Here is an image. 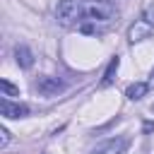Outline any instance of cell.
I'll return each instance as SVG.
<instances>
[{
  "mask_svg": "<svg viewBox=\"0 0 154 154\" xmlns=\"http://www.w3.org/2000/svg\"><path fill=\"white\" fill-rule=\"evenodd\" d=\"M118 17L116 5L108 0H60L55 5V19L65 29H77L89 36L103 34Z\"/></svg>",
  "mask_w": 154,
  "mask_h": 154,
  "instance_id": "obj_1",
  "label": "cell"
},
{
  "mask_svg": "<svg viewBox=\"0 0 154 154\" xmlns=\"http://www.w3.org/2000/svg\"><path fill=\"white\" fill-rule=\"evenodd\" d=\"M154 31V7H147L142 12L140 19H135V24L128 29V41L130 43H140L144 38H149Z\"/></svg>",
  "mask_w": 154,
  "mask_h": 154,
  "instance_id": "obj_2",
  "label": "cell"
},
{
  "mask_svg": "<svg viewBox=\"0 0 154 154\" xmlns=\"http://www.w3.org/2000/svg\"><path fill=\"white\" fill-rule=\"evenodd\" d=\"M0 116H2V118H26V116H29V106L14 103V101H10L7 96H2V99H0Z\"/></svg>",
  "mask_w": 154,
  "mask_h": 154,
  "instance_id": "obj_3",
  "label": "cell"
},
{
  "mask_svg": "<svg viewBox=\"0 0 154 154\" xmlns=\"http://www.w3.org/2000/svg\"><path fill=\"white\" fill-rule=\"evenodd\" d=\"M128 149V140L125 137H113V140H106L101 142L96 149H91L89 154H125Z\"/></svg>",
  "mask_w": 154,
  "mask_h": 154,
  "instance_id": "obj_4",
  "label": "cell"
},
{
  "mask_svg": "<svg viewBox=\"0 0 154 154\" xmlns=\"http://www.w3.org/2000/svg\"><path fill=\"white\" fill-rule=\"evenodd\" d=\"M36 89H38L43 96H55L58 91L65 89V84H63L58 77H41V79L36 82Z\"/></svg>",
  "mask_w": 154,
  "mask_h": 154,
  "instance_id": "obj_5",
  "label": "cell"
},
{
  "mask_svg": "<svg viewBox=\"0 0 154 154\" xmlns=\"http://www.w3.org/2000/svg\"><path fill=\"white\" fill-rule=\"evenodd\" d=\"M118 67H120V58H118V55H113V58H111V63H108V67H106V72H103L101 87H108V84H113V82H116Z\"/></svg>",
  "mask_w": 154,
  "mask_h": 154,
  "instance_id": "obj_6",
  "label": "cell"
},
{
  "mask_svg": "<svg viewBox=\"0 0 154 154\" xmlns=\"http://www.w3.org/2000/svg\"><path fill=\"white\" fill-rule=\"evenodd\" d=\"M14 55H17V63H19V67L29 70V67L34 65V53H31L26 46H17V48H14Z\"/></svg>",
  "mask_w": 154,
  "mask_h": 154,
  "instance_id": "obj_7",
  "label": "cell"
},
{
  "mask_svg": "<svg viewBox=\"0 0 154 154\" xmlns=\"http://www.w3.org/2000/svg\"><path fill=\"white\" fill-rule=\"evenodd\" d=\"M147 91H149V82H135V84H130V87H128L125 96H128L130 101H140Z\"/></svg>",
  "mask_w": 154,
  "mask_h": 154,
  "instance_id": "obj_8",
  "label": "cell"
},
{
  "mask_svg": "<svg viewBox=\"0 0 154 154\" xmlns=\"http://www.w3.org/2000/svg\"><path fill=\"white\" fill-rule=\"evenodd\" d=\"M0 89H2V96H17L19 94V89L14 84H10L7 79H0Z\"/></svg>",
  "mask_w": 154,
  "mask_h": 154,
  "instance_id": "obj_9",
  "label": "cell"
},
{
  "mask_svg": "<svg viewBox=\"0 0 154 154\" xmlns=\"http://www.w3.org/2000/svg\"><path fill=\"white\" fill-rule=\"evenodd\" d=\"M7 142H10V132L7 128H0V147H7Z\"/></svg>",
  "mask_w": 154,
  "mask_h": 154,
  "instance_id": "obj_10",
  "label": "cell"
}]
</instances>
